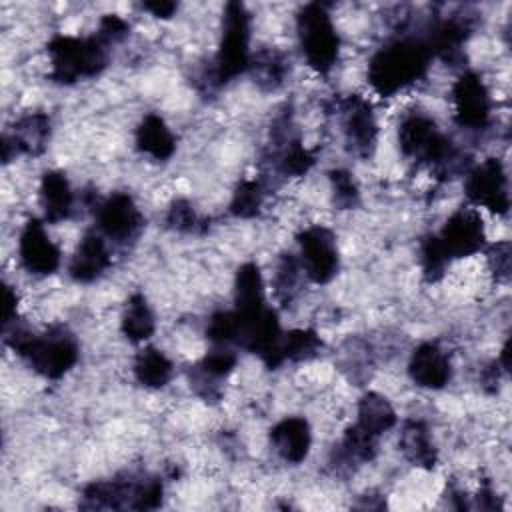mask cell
Masks as SVG:
<instances>
[{"label":"cell","instance_id":"1","mask_svg":"<svg viewBox=\"0 0 512 512\" xmlns=\"http://www.w3.org/2000/svg\"><path fill=\"white\" fill-rule=\"evenodd\" d=\"M432 52L422 40H396L380 48L368 64V82L380 96H392L416 82L428 68Z\"/></svg>","mask_w":512,"mask_h":512},{"label":"cell","instance_id":"2","mask_svg":"<svg viewBox=\"0 0 512 512\" xmlns=\"http://www.w3.org/2000/svg\"><path fill=\"white\" fill-rule=\"evenodd\" d=\"M8 344L38 374L52 380L64 376L78 360V344L66 328H50L44 334H30L16 328L8 336Z\"/></svg>","mask_w":512,"mask_h":512},{"label":"cell","instance_id":"3","mask_svg":"<svg viewBox=\"0 0 512 512\" xmlns=\"http://www.w3.org/2000/svg\"><path fill=\"white\" fill-rule=\"evenodd\" d=\"M52 62L50 76L60 84H72L80 78L100 74L108 62L104 42L100 38L54 36L48 42Z\"/></svg>","mask_w":512,"mask_h":512},{"label":"cell","instance_id":"4","mask_svg":"<svg viewBox=\"0 0 512 512\" xmlns=\"http://www.w3.org/2000/svg\"><path fill=\"white\" fill-rule=\"evenodd\" d=\"M84 508H134L150 510L162 500V484L156 478H126L92 482L82 494Z\"/></svg>","mask_w":512,"mask_h":512},{"label":"cell","instance_id":"5","mask_svg":"<svg viewBox=\"0 0 512 512\" xmlns=\"http://www.w3.org/2000/svg\"><path fill=\"white\" fill-rule=\"evenodd\" d=\"M250 16L240 2H228L222 20V40L214 62L216 82H228L250 66Z\"/></svg>","mask_w":512,"mask_h":512},{"label":"cell","instance_id":"6","mask_svg":"<svg viewBox=\"0 0 512 512\" xmlns=\"http://www.w3.org/2000/svg\"><path fill=\"white\" fill-rule=\"evenodd\" d=\"M298 38L306 62L320 74H326L338 58V34L330 14L322 4H306L298 12Z\"/></svg>","mask_w":512,"mask_h":512},{"label":"cell","instance_id":"7","mask_svg":"<svg viewBox=\"0 0 512 512\" xmlns=\"http://www.w3.org/2000/svg\"><path fill=\"white\" fill-rule=\"evenodd\" d=\"M398 142L406 156L422 160L436 168H446L454 162V148L444 138L436 124L422 114H412L402 120L398 130Z\"/></svg>","mask_w":512,"mask_h":512},{"label":"cell","instance_id":"8","mask_svg":"<svg viewBox=\"0 0 512 512\" xmlns=\"http://www.w3.org/2000/svg\"><path fill=\"white\" fill-rule=\"evenodd\" d=\"M302 268L316 284H326L338 272L334 234L324 226H310L298 234Z\"/></svg>","mask_w":512,"mask_h":512},{"label":"cell","instance_id":"9","mask_svg":"<svg viewBox=\"0 0 512 512\" xmlns=\"http://www.w3.org/2000/svg\"><path fill=\"white\" fill-rule=\"evenodd\" d=\"M466 196L496 214H506L510 208L508 178L498 158L480 162L466 178Z\"/></svg>","mask_w":512,"mask_h":512},{"label":"cell","instance_id":"10","mask_svg":"<svg viewBox=\"0 0 512 512\" xmlns=\"http://www.w3.org/2000/svg\"><path fill=\"white\" fill-rule=\"evenodd\" d=\"M482 218L472 210H460L448 218L440 234L436 236L442 252L448 260L472 256L484 246Z\"/></svg>","mask_w":512,"mask_h":512},{"label":"cell","instance_id":"11","mask_svg":"<svg viewBox=\"0 0 512 512\" xmlns=\"http://www.w3.org/2000/svg\"><path fill=\"white\" fill-rule=\"evenodd\" d=\"M454 116L462 128L480 130L486 126L490 116V96L474 72H464L452 86Z\"/></svg>","mask_w":512,"mask_h":512},{"label":"cell","instance_id":"12","mask_svg":"<svg viewBox=\"0 0 512 512\" xmlns=\"http://www.w3.org/2000/svg\"><path fill=\"white\" fill-rule=\"evenodd\" d=\"M338 110L342 114L344 136L350 150L362 158L370 156L378 138V124L370 104L358 96H350L338 102Z\"/></svg>","mask_w":512,"mask_h":512},{"label":"cell","instance_id":"13","mask_svg":"<svg viewBox=\"0 0 512 512\" xmlns=\"http://www.w3.org/2000/svg\"><path fill=\"white\" fill-rule=\"evenodd\" d=\"M18 254L22 266L38 276H48L60 266V250L36 218L24 224L18 240Z\"/></svg>","mask_w":512,"mask_h":512},{"label":"cell","instance_id":"14","mask_svg":"<svg viewBox=\"0 0 512 512\" xmlns=\"http://www.w3.org/2000/svg\"><path fill=\"white\" fill-rule=\"evenodd\" d=\"M96 222L102 234L122 242L140 230L142 214L128 194L116 192L98 206Z\"/></svg>","mask_w":512,"mask_h":512},{"label":"cell","instance_id":"15","mask_svg":"<svg viewBox=\"0 0 512 512\" xmlns=\"http://www.w3.org/2000/svg\"><path fill=\"white\" fill-rule=\"evenodd\" d=\"M50 138V120L42 112L22 116L12 134H4L2 138V158L8 162L12 154H30L38 156L44 152Z\"/></svg>","mask_w":512,"mask_h":512},{"label":"cell","instance_id":"16","mask_svg":"<svg viewBox=\"0 0 512 512\" xmlns=\"http://www.w3.org/2000/svg\"><path fill=\"white\" fill-rule=\"evenodd\" d=\"M408 372L418 386L430 390L446 386L452 374L446 352L434 342H424L412 352Z\"/></svg>","mask_w":512,"mask_h":512},{"label":"cell","instance_id":"17","mask_svg":"<svg viewBox=\"0 0 512 512\" xmlns=\"http://www.w3.org/2000/svg\"><path fill=\"white\" fill-rule=\"evenodd\" d=\"M310 440V426L304 418L298 416L284 418L270 430L272 448L280 458L292 464H298L306 458L310 450Z\"/></svg>","mask_w":512,"mask_h":512},{"label":"cell","instance_id":"18","mask_svg":"<svg viewBox=\"0 0 512 512\" xmlns=\"http://www.w3.org/2000/svg\"><path fill=\"white\" fill-rule=\"evenodd\" d=\"M108 266H110V254L104 240L98 234L90 232L80 240L72 256L70 276L76 282H92L98 276H102Z\"/></svg>","mask_w":512,"mask_h":512},{"label":"cell","instance_id":"19","mask_svg":"<svg viewBox=\"0 0 512 512\" xmlns=\"http://www.w3.org/2000/svg\"><path fill=\"white\" fill-rule=\"evenodd\" d=\"M74 194L62 172H46L40 182V204L44 208V218L48 222L66 220L72 212Z\"/></svg>","mask_w":512,"mask_h":512},{"label":"cell","instance_id":"20","mask_svg":"<svg viewBox=\"0 0 512 512\" xmlns=\"http://www.w3.org/2000/svg\"><path fill=\"white\" fill-rule=\"evenodd\" d=\"M136 146L154 160H166L174 154L176 140L158 114H146L136 130Z\"/></svg>","mask_w":512,"mask_h":512},{"label":"cell","instance_id":"21","mask_svg":"<svg viewBox=\"0 0 512 512\" xmlns=\"http://www.w3.org/2000/svg\"><path fill=\"white\" fill-rule=\"evenodd\" d=\"M400 450L402 454L420 468H434L438 462V452L432 444L430 432L424 422L408 420L400 432Z\"/></svg>","mask_w":512,"mask_h":512},{"label":"cell","instance_id":"22","mask_svg":"<svg viewBox=\"0 0 512 512\" xmlns=\"http://www.w3.org/2000/svg\"><path fill=\"white\" fill-rule=\"evenodd\" d=\"M356 424L370 432L372 436H380L382 432L390 430L396 424V412L392 410L390 402L374 392H368L358 402V420Z\"/></svg>","mask_w":512,"mask_h":512},{"label":"cell","instance_id":"23","mask_svg":"<svg viewBox=\"0 0 512 512\" xmlns=\"http://www.w3.org/2000/svg\"><path fill=\"white\" fill-rule=\"evenodd\" d=\"M136 380L148 388H162L172 378V362L154 346H146L134 360Z\"/></svg>","mask_w":512,"mask_h":512},{"label":"cell","instance_id":"24","mask_svg":"<svg viewBox=\"0 0 512 512\" xmlns=\"http://www.w3.org/2000/svg\"><path fill=\"white\" fill-rule=\"evenodd\" d=\"M264 288L262 276L256 264L248 262L238 268L236 274V312L248 314L264 308Z\"/></svg>","mask_w":512,"mask_h":512},{"label":"cell","instance_id":"25","mask_svg":"<svg viewBox=\"0 0 512 512\" xmlns=\"http://www.w3.org/2000/svg\"><path fill=\"white\" fill-rule=\"evenodd\" d=\"M154 314L142 294H132L124 316H122V332L132 342H144L154 334Z\"/></svg>","mask_w":512,"mask_h":512},{"label":"cell","instance_id":"26","mask_svg":"<svg viewBox=\"0 0 512 512\" xmlns=\"http://www.w3.org/2000/svg\"><path fill=\"white\" fill-rule=\"evenodd\" d=\"M466 32L468 28L464 22L450 18L434 28V32L430 34V42L426 44L432 54H438L446 60H454L460 56V46L466 40Z\"/></svg>","mask_w":512,"mask_h":512},{"label":"cell","instance_id":"27","mask_svg":"<svg viewBox=\"0 0 512 512\" xmlns=\"http://www.w3.org/2000/svg\"><path fill=\"white\" fill-rule=\"evenodd\" d=\"M314 164V154L300 144L298 138H290V134L284 136L280 156H278V168L288 176H302L306 174Z\"/></svg>","mask_w":512,"mask_h":512},{"label":"cell","instance_id":"28","mask_svg":"<svg viewBox=\"0 0 512 512\" xmlns=\"http://www.w3.org/2000/svg\"><path fill=\"white\" fill-rule=\"evenodd\" d=\"M322 348V340L314 330H292L282 336V360H306Z\"/></svg>","mask_w":512,"mask_h":512},{"label":"cell","instance_id":"29","mask_svg":"<svg viewBox=\"0 0 512 512\" xmlns=\"http://www.w3.org/2000/svg\"><path fill=\"white\" fill-rule=\"evenodd\" d=\"M262 198H264V194H262L260 184L254 180H244L238 184V188L232 196L230 212L240 218H252L260 212Z\"/></svg>","mask_w":512,"mask_h":512},{"label":"cell","instance_id":"30","mask_svg":"<svg viewBox=\"0 0 512 512\" xmlns=\"http://www.w3.org/2000/svg\"><path fill=\"white\" fill-rule=\"evenodd\" d=\"M342 450L348 460L368 462L376 454V436L362 430L358 424L350 426L342 438Z\"/></svg>","mask_w":512,"mask_h":512},{"label":"cell","instance_id":"31","mask_svg":"<svg viewBox=\"0 0 512 512\" xmlns=\"http://www.w3.org/2000/svg\"><path fill=\"white\" fill-rule=\"evenodd\" d=\"M450 260L446 258V254L442 252L436 236H430L422 242V248H420V264H422V272L428 280H438L442 278L444 270H446V264Z\"/></svg>","mask_w":512,"mask_h":512},{"label":"cell","instance_id":"32","mask_svg":"<svg viewBox=\"0 0 512 512\" xmlns=\"http://www.w3.org/2000/svg\"><path fill=\"white\" fill-rule=\"evenodd\" d=\"M250 66H254V72L260 78L258 82H264L270 88L278 86L284 78V72H286V62L278 52H264Z\"/></svg>","mask_w":512,"mask_h":512},{"label":"cell","instance_id":"33","mask_svg":"<svg viewBox=\"0 0 512 512\" xmlns=\"http://www.w3.org/2000/svg\"><path fill=\"white\" fill-rule=\"evenodd\" d=\"M330 184L334 192V204L340 208H352L358 202V188L346 170L330 172Z\"/></svg>","mask_w":512,"mask_h":512},{"label":"cell","instance_id":"34","mask_svg":"<svg viewBox=\"0 0 512 512\" xmlns=\"http://www.w3.org/2000/svg\"><path fill=\"white\" fill-rule=\"evenodd\" d=\"M236 330H238V324H236L234 310L232 312L224 310V312H216L210 318L206 334L212 342L226 344V342H236Z\"/></svg>","mask_w":512,"mask_h":512},{"label":"cell","instance_id":"35","mask_svg":"<svg viewBox=\"0 0 512 512\" xmlns=\"http://www.w3.org/2000/svg\"><path fill=\"white\" fill-rule=\"evenodd\" d=\"M298 272H300V266L298 262L294 260V256H282L278 268H276V294L282 298V300H290L294 290H296V284H298Z\"/></svg>","mask_w":512,"mask_h":512},{"label":"cell","instance_id":"36","mask_svg":"<svg viewBox=\"0 0 512 512\" xmlns=\"http://www.w3.org/2000/svg\"><path fill=\"white\" fill-rule=\"evenodd\" d=\"M234 366H236V356H234L230 350H222V348H220V350H212V352L200 362L198 370H200L204 376L216 380V378L228 376Z\"/></svg>","mask_w":512,"mask_h":512},{"label":"cell","instance_id":"37","mask_svg":"<svg viewBox=\"0 0 512 512\" xmlns=\"http://www.w3.org/2000/svg\"><path fill=\"white\" fill-rule=\"evenodd\" d=\"M166 222L170 228L178 232H194L200 226V220L194 212V208L186 200H176L166 216Z\"/></svg>","mask_w":512,"mask_h":512},{"label":"cell","instance_id":"38","mask_svg":"<svg viewBox=\"0 0 512 512\" xmlns=\"http://www.w3.org/2000/svg\"><path fill=\"white\" fill-rule=\"evenodd\" d=\"M488 264L498 280H508V276H510V244L508 242L494 244L488 250Z\"/></svg>","mask_w":512,"mask_h":512},{"label":"cell","instance_id":"39","mask_svg":"<svg viewBox=\"0 0 512 512\" xmlns=\"http://www.w3.org/2000/svg\"><path fill=\"white\" fill-rule=\"evenodd\" d=\"M126 34H128V24H126L120 16L108 14V16H104V18L100 20L98 38H100L104 44L118 42V40H122Z\"/></svg>","mask_w":512,"mask_h":512},{"label":"cell","instance_id":"40","mask_svg":"<svg viewBox=\"0 0 512 512\" xmlns=\"http://www.w3.org/2000/svg\"><path fill=\"white\" fill-rule=\"evenodd\" d=\"M14 314H16V294L12 292L10 286H4V290H2V322H4V326L12 322Z\"/></svg>","mask_w":512,"mask_h":512},{"label":"cell","instance_id":"41","mask_svg":"<svg viewBox=\"0 0 512 512\" xmlns=\"http://www.w3.org/2000/svg\"><path fill=\"white\" fill-rule=\"evenodd\" d=\"M144 8L158 18H170L176 10V4L174 2H146Z\"/></svg>","mask_w":512,"mask_h":512}]
</instances>
